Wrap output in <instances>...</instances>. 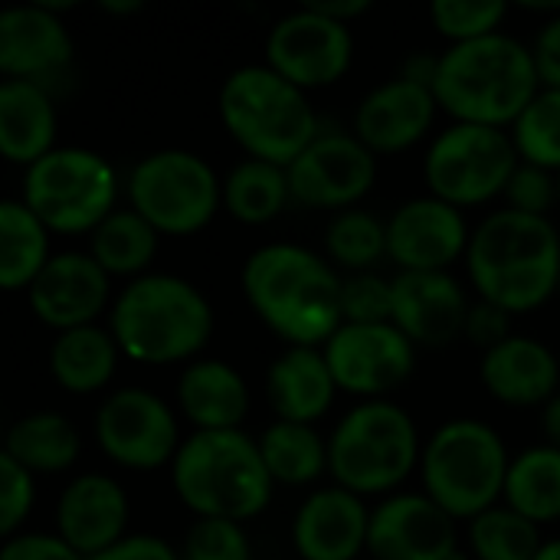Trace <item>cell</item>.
I'll return each instance as SVG.
<instances>
[{
	"label": "cell",
	"mask_w": 560,
	"mask_h": 560,
	"mask_svg": "<svg viewBox=\"0 0 560 560\" xmlns=\"http://www.w3.org/2000/svg\"><path fill=\"white\" fill-rule=\"evenodd\" d=\"M243 295L289 348H325L345 325L338 269L308 246L266 243L243 262Z\"/></svg>",
	"instance_id": "cell-1"
},
{
	"label": "cell",
	"mask_w": 560,
	"mask_h": 560,
	"mask_svg": "<svg viewBox=\"0 0 560 560\" xmlns=\"http://www.w3.org/2000/svg\"><path fill=\"white\" fill-rule=\"evenodd\" d=\"M466 269L482 302L509 315L535 312L558 295V226L548 217L495 210L472 230Z\"/></svg>",
	"instance_id": "cell-2"
},
{
	"label": "cell",
	"mask_w": 560,
	"mask_h": 560,
	"mask_svg": "<svg viewBox=\"0 0 560 560\" xmlns=\"http://www.w3.org/2000/svg\"><path fill=\"white\" fill-rule=\"evenodd\" d=\"M538 92L535 52L509 33H492L440 52L433 95L453 121L512 128Z\"/></svg>",
	"instance_id": "cell-3"
},
{
	"label": "cell",
	"mask_w": 560,
	"mask_h": 560,
	"mask_svg": "<svg viewBox=\"0 0 560 560\" xmlns=\"http://www.w3.org/2000/svg\"><path fill=\"white\" fill-rule=\"evenodd\" d=\"M108 331L138 364H180L213 335V305L187 279L148 272L128 282L108 308Z\"/></svg>",
	"instance_id": "cell-4"
},
{
	"label": "cell",
	"mask_w": 560,
	"mask_h": 560,
	"mask_svg": "<svg viewBox=\"0 0 560 560\" xmlns=\"http://www.w3.org/2000/svg\"><path fill=\"white\" fill-rule=\"evenodd\" d=\"M171 486L194 518L240 525L262 515L276 489L259 440L243 430L190 433L171 463Z\"/></svg>",
	"instance_id": "cell-5"
},
{
	"label": "cell",
	"mask_w": 560,
	"mask_h": 560,
	"mask_svg": "<svg viewBox=\"0 0 560 560\" xmlns=\"http://www.w3.org/2000/svg\"><path fill=\"white\" fill-rule=\"evenodd\" d=\"M220 121L256 161L289 167L322 131L308 92L266 62L233 69L220 85Z\"/></svg>",
	"instance_id": "cell-6"
},
{
	"label": "cell",
	"mask_w": 560,
	"mask_h": 560,
	"mask_svg": "<svg viewBox=\"0 0 560 560\" xmlns=\"http://www.w3.org/2000/svg\"><path fill=\"white\" fill-rule=\"evenodd\" d=\"M509 466L512 456L495 427L456 417L423 443V495H430L450 518L472 522L505 499Z\"/></svg>",
	"instance_id": "cell-7"
},
{
	"label": "cell",
	"mask_w": 560,
	"mask_h": 560,
	"mask_svg": "<svg viewBox=\"0 0 560 560\" xmlns=\"http://www.w3.org/2000/svg\"><path fill=\"white\" fill-rule=\"evenodd\" d=\"M420 456L417 423L394 400H361L341 417L328 440V472L335 486L361 499L394 495L420 466Z\"/></svg>",
	"instance_id": "cell-8"
},
{
	"label": "cell",
	"mask_w": 560,
	"mask_h": 560,
	"mask_svg": "<svg viewBox=\"0 0 560 560\" xmlns=\"http://www.w3.org/2000/svg\"><path fill=\"white\" fill-rule=\"evenodd\" d=\"M118 197L115 167L92 148H56L23 171L20 200L46 223L49 233H95Z\"/></svg>",
	"instance_id": "cell-9"
},
{
	"label": "cell",
	"mask_w": 560,
	"mask_h": 560,
	"mask_svg": "<svg viewBox=\"0 0 560 560\" xmlns=\"http://www.w3.org/2000/svg\"><path fill=\"white\" fill-rule=\"evenodd\" d=\"M128 207L161 236H194L210 226L223 207V180L200 154L161 148L131 167Z\"/></svg>",
	"instance_id": "cell-10"
},
{
	"label": "cell",
	"mask_w": 560,
	"mask_h": 560,
	"mask_svg": "<svg viewBox=\"0 0 560 560\" xmlns=\"http://www.w3.org/2000/svg\"><path fill=\"white\" fill-rule=\"evenodd\" d=\"M518 164L512 131L453 121L433 138L423 158V177L433 197L466 210L505 197Z\"/></svg>",
	"instance_id": "cell-11"
},
{
	"label": "cell",
	"mask_w": 560,
	"mask_h": 560,
	"mask_svg": "<svg viewBox=\"0 0 560 560\" xmlns=\"http://www.w3.org/2000/svg\"><path fill=\"white\" fill-rule=\"evenodd\" d=\"M95 443L121 469L151 472L174 463L180 450L177 413L144 387H121L95 413Z\"/></svg>",
	"instance_id": "cell-12"
},
{
	"label": "cell",
	"mask_w": 560,
	"mask_h": 560,
	"mask_svg": "<svg viewBox=\"0 0 560 560\" xmlns=\"http://www.w3.org/2000/svg\"><path fill=\"white\" fill-rule=\"evenodd\" d=\"M354 59L351 26L322 16L312 7H295L279 16L266 36V66L302 92L328 89L348 75Z\"/></svg>",
	"instance_id": "cell-13"
},
{
	"label": "cell",
	"mask_w": 560,
	"mask_h": 560,
	"mask_svg": "<svg viewBox=\"0 0 560 560\" xmlns=\"http://www.w3.org/2000/svg\"><path fill=\"white\" fill-rule=\"evenodd\" d=\"M377 180V154L354 131H322L292 164V200L308 210H354Z\"/></svg>",
	"instance_id": "cell-14"
},
{
	"label": "cell",
	"mask_w": 560,
	"mask_h": 560,
	"mask_svg": "<svg viewBox=\"0 0 560 560\" xmlns=\"http://www.w3.org/2000/svg\"><path fill=\"white\" fill-rule=\"evenodd\" d=\"M322 351L338 390L364 400H387L390 390L410 381L420 348L394 322H381L341 325Z\"/></svg>",
	"instance_id": "cell-15"
},
{
	"label": "cell",
	"mask_w": 560,
	"mask_h": 560,
	"mask_svg": "<svg viewBox=\"0 0 560 560\" xmlns=\"http://www.w3.org/2000/svg\"><path fill=\"white\" fill-rule=\"evenodd\" d=\"M466 213L433 194L413 197L387 220V259L400 272H450L469 253Z\"/></svg>",
	"instance_id": "cell-16"
},
{
	"label": "cell",
	"mask_w": 560,
	"mask_h": 560,
	"mask_svg": "<svg viewBox=\"0 0 560 560\" xmlns=\"http://www.w3.org/2000/svg\"><path fill=\"white\" fill-rule=\"evenodd\" d=\"M26 299L33 315L56 335L98 325L105 308H112V276L92 259V253H52L46 269L26 289Z\"/></svg>",
	"instance_id": "cell-17"
},
{
	"label": "cell",
	"mask_w": 560,
	"mask_h": 560,
	"mask_svg": "<svg viewBox=\"0 0 560 560\" xmlns=\"http://www.w3.org/2000/svg\"><path fill=\"white\" fill-rule=\"evenodd\" d=\"M456 518L423 492H394L371 509L368 551L374 560H453Z\"/></svg>",
	"instance_id": "cell-18"
},
{
	"label": "cell",
	"mask_w": 560,
	"mask_h": 560,
	"mask_svg": "<svg viewBox=\"0 0 560 560\" xmlns=\"http://www.w3.org/2000/svg\"><path fill=\"white\" fill-rule=\"evenodd\" d=\"M390 292V322L417 348H446L466 335L472 302L453 272H397Z\"/></svg>",
	"instance_id": "cell-19"
},
{
	"label": "cell",
	"mask_w": 560,
	"mask_h": 560,
	"mask_svg": "<svg viewBox=\"0 0 560 560\" xmlns=\"http://www.w3.org/2000/svg\"><path fill=\"white\" fill-rule=\"evenodd\" d=\"M128 495L121 482L105 472L75 476L56 502V535L85 560L128 538Z\"/></svg>",
	"instance_id": "cell-20"
},
{
	"label": "cell",
	"mask_w": 560,
	"mask_h": 560,
	"mask_svg": "<svg viewBox=\"0 0 560 560\" xmlns=\"http://www.w3.org/2000/svg\"><path fill=\"white\" fill-rule=\"evenodd\" d=\"M72 33L49 7L26 3L10 7L0 16V72L16 82H36L49 89V79L72 62Z\"/></svg>",
	"instance_id": "cell-21"
},
{
	"label": "cell",
	"mask_w": 560,
	"mask_h": 560,
	"mask_svg": "<svg viewBox=\"0 0 560 560\" xmlns=\"http://www.w3.org/2000/svg\"><path fill=\"white\" fill-rule=\"evenodd\" d=\"M440 112L433 89L394 75L374 85L354 112V135L374 154H400L427 138Z\"/></svg>",
	"instance_id": "cell-22"
},
{
	"label": "cell",
	"mask_w": 560,
	"mask_h": 560,
	"mask_svg": "<svg viewBox=\"0 0 560 560\" xmlns=\"http://www.w3.org/2000/svg\"><path fill=\"white\" fill-rule=\"evenodd\" d=\"M368 502L341 486H328L299 505L292 522V545L302 560H354L368 551Z\"/></svg>",
	"instance_id": "cell-23"
},
{
	"label": "cell",
	"mask_w": 560,
	"mask_h": 560,
	"mask_svg": "<svg viewBox=\"0 0 560 560\" xmlns=\"http://www.w3.org/2000/svg\"><path fill=\"white\" fill-rule=\"evenodd\" d=\"M479 381L505 407H545L560 394V361L545 341L512 335L482 354Z\"/></svg>",
	"instance_id": "cell-24"
},
{
	"label": "cell",
	"mask_w": 560,
	"mask_h": 560,
	"mask_svg": "<svg viewBox=\"0 0 560 560\" xmlns=\"http://www.w3.org/2000/svg\"><path fill=\"white\" fill-rule=\"evenodd\" d=\"M335 394L338 384L322 348H285L266 371V400L276 420L315 427L331 410Z\"/></svg>",
	"instance_id": "cell-25"
},
{
	"label": "cell",
	"mask_w": 560,
	"mask_h": 560,
	"mask_svg": "<svg viewBox=\"0 0 560 560\" xmlns=\"http://www.w3.org/2000/svg\"><path fill=\"white\" fill-rule=\"evenodd\" d=\"M177 410L194 433L243 430L249 413V387L226 361H190L177 377Z\"/></svg>",
	"instance_id": "cell-26"
},
{
	"label": "cell",
	"mask_w": 560,
	"mask_h": 560,
	"mask_svg": "<svg viewBox=\"0 0 560 560\" xmlns=\"http://www.w3.org/2000/svg\"><path fill=\"white\" fill-rule=\"evenodd\" d=\"M59 115L46 85L0 82V154L23 171L56 151Z\"/></svg>",
	"instance_id": "cell-27"
},
{
	"label": "cell",
	"mask_w": 560,
	"mask_h": 560,
	"mask_svg": "<svg viewBox=\"0 0 560 560\" xmlns=\"http://www.w3.org/2000/svg\"><path fill=\"white\" fill-rule=\"evenodd\" d=\"M121 348L102 325L59 331L49 348V374L66 394H98L118 371Z\"/></svg>",
	"instance_id": "cell-28"
},
{
	"label": "cell",
	"mask_w": 560,
	"mask_h": 560,
	"mask_svg": "<svg viewBox=\"0 0 560 560\" xmlns=\"http://www.w3.org/2000/svg\"><path fill=\"white\" fill-rule=\"evenodd\" d=\"M82 436L56 410H36L10 423L3 440V456L20 463L33 476H56L69 472L79 463Z\"/></svg>",
	"instance_id": "cell-29"
},
{
	"label": "cell",
	"mask_w": 560,
	"mask_h": 560,
	"mask_svg": "<svg viewBox=\"0 0 560 560\" xmlns=\"http://www.w3.org/2000/svg\"><path fill=\"white\" fill-rule=\"evenodd\" d=\"M49 259L52 253H49L46 223L23 200H3L0 203V285L7 292L30 289Z\"/></svg>",
	"instance_id": "cell-30"
},
{
	"label": "cell",
	"mask_w": 560,
	"mask_h": 560,
	"mask_svg": "<svg viewBox=\"0 0 560 560\" xmlns=\"http://www.w3.org/2000/svg\"><path fill=\"white\" fill-rule=\"evenodd\" d=\"M289 203V167L246 158L223 177V210L246 226L272 223Z\"/></svg>",
	"instance_id": "cell-31"
},
{
	"label": "cell",
	"mask_w": 560,
	"mask_h": 560,
	"mask_svg": "<svg viewBox=\"0 0 560 560\" xmlns=\"http://www.w3.org/2000/svg\"><path fill=\"white\" fill-rule=\"evenodd\" d=\"M259 450L276 486L299 489L328 472V440H322V433L308 423L272 420L259 436Z\"/></svg>",
	"instance_id": "cell-32"
},
{
	"label": "cell",
	"mask_w": 560,
	"mask_h": 560,
	"mask_svg": "<svg viewBox=\"0 0 560 560\" xmlns=\"http://www.w3.org/2000/svg\"><path fill=\"white\" fill-rule=\"evenodd\" d=\"M158 243H161V233L141 213L128 207V210H115L89 236V253L108 276H125L135 282L148 276L158 256Z\"/></svg>",
	"instance_id": "cell-33"
},
{
	"label": "cell",
	"mask_w": 560,
	"mask_h": 560,
	"mask_svg": "<svg viewBox=\"0 0 560 560\" xmlns=\"http://www.w3.org/2000/svg\"><path fill=\"white\" fill-rule=\"evenodd\" d=\"M505 505L535 525H551L560 518V450L532 446L512 459L505 479Z\"/></svg>",
	"instance_id": "cell-34"
},
{
	"label": "cell",
	"mask_w": 560,
	"mask_h": 560,
	"mask_svg": "<svg viewBox=\"0 0 560 560\" xmlns=\"http://www.w3.org/2000/svg\"><path fill=\"white\" fill-rule=\"evenodd\" d=\"M325 249L328 262L335 269H345L348 276L374 272V266L387 256V223L361 207L341 210L325 230Z\"/></svg>",
	"instance_id": "cell-35"
},
{
	"label": "cell",
	"mask_w": 560,
	"mask_h": 560,
	"mask_svg": "<svg viewBox=\"0 0 560 560\" xmlns=\"http://www.w3.org/2000/svg\"><path fill=\"white\" fill-rule=\"evenodd\" d=\"M541 525L509 505H495L469 522V551L476 560H535L545 548Z\"/></svg>",
	"instance_id": "cell-36"
},
{
	"label": "cell",
	"mask_w": 560,
	"mask_h": 560,
	"mask_svg": "<svg viewBox=\"0 0 560 560\" xmlns=\"http://www.w3.org/2000/svg\"><path fill=\"white\" fill-rule=\"evenodd\" d=\"M518 158L560 174V89H541L512 125Z\"/></svg>",
	"instance_id": "cell-37"
},
{
	"label": "cell",
	"mask_w": 560,
	"mask_h": 560,
	"mask_svg": "<svg viewBox=\"0 0 560 560\" xmlns=\"http://www.w3.org/2000/svg\"><path fill=\"white\" fill-rule=\"evenodd\" d=\"M509 7L502 0H436L430 7L433 30L450 39V46L472 43L492 33H502Z\"/></svg>",
	"instance_id": "cell-38"
},
{
	"label": "cell",
	"mask_w": 560,
	"mask_h": 560,
	"mask_svg": "<svg viewBox=\"0 0 560 560\" xmlns=\"http://www.w3.org/2000/svg\"><path fill=\"white\" fill-rule=\"evenodd\" d=\"M180 560H253V545L240 522L194 518L180 545Z\"/></svg>",
	"instance_id": "cell-39"
},
{
	"label": "cell",
	"mask_w": 560,
	"mask_h": 560,
	"mask_svg": "<svg viewBox=\"0 0 560 560\" xmlns=\"http://www.w3.org/2000/svg\"><path fill=\"white\" fill-rule=\"evenodd\" d=\"M394 292L390 279L377 272H358L348 276L341 285V318L345 325H381L390 322Z\"/></svg>",
	"instance_id": "cell-40"
},
{
	"label": "cell",
	"mask_w": 560,
	"mask_h": 560,
	"mask_svg": "<svg viewBox=\"0 0 560 560\" xmlns=\"http://www.w3.org/2000/svg\"><path fill=\"white\" fill-rule=\"evenodd\" d=\"M505 203L509 210H518L528 217H548L551 207H558V174L522 161L505 187Z\"/></svg>",
	"instance_id": "cell-41"
},
{
	"label": "cell",
	"mask_w": 560,
	"mask_h": 560,
	"mask_svg": "<svg viewBox=\"0 0 560 560\" xmlns=\"http://www.w3.org/2000/svg\"><path fill=\"white\" fill-rule=\"evenodd\" d=\"M36 476L0 453V535H20L23 522L36 505Z\"/></svg>",
	"instance_id": "cell-42"
},
{
	"label": "cell",
	"mask_w": 560,
	"mask_h": 560,
	"mask_svg": "<svg viewBox=\"0 0 560 560\" xmlns=\"http://www.w3.org/2000/svg\"><path fill=\"white\" fill-rule=\"evenodd\" d=\"M0 560H85L75 548H69L59 535L46 532H20L3 541Z\"/></svg>",
	"instance_id": "cell-43"
},
{
	"label": "cell",
	"mask_w": 560,
	"mask_h": 560,
	"mask_svg": "<svg viewBox=\"0 0 560 560\" xmlns=\"http://www.w3.org/2000/svg\"><path fill=\"white\" fill-rule=\"evenodd\" d=\"M512 335H515L512 331V315L502 312L499 305H489V302L479 299L472 305V312H469V322H466V335L463 338H469L486 354V351H492L495 345H502Z\"/></svg>",
	"instance_id": "cell-44"
},
{
	"label": "cell",
	"mask_w": 560,
	"mask_h": 560,
	"mask_svg": "<svg viewBox=\"0 0 560 560\" xmlns=\"http://www.w3.org/2000/svg\"><path fill=\"white\" fill-rule=\"evenodd\" d=\"M535 66L541 89H560V13H555L535 36Z\"/></svg>",
	"instance_id": "cell-45"
},
{
	"label": "cell",
	"mask_w": 560,
	"mask_h": 560,
	"mask_svg": "<svg viewBox=\"0 0 560 560\" xmlns=\"http://www.w3.org/2000/svg\"><path fill=\"white\" fill-rule=\"evenodd\" d=\"M89 560H180V551L154 535H128L118 545H112L108 551Z\"/></svg>",
	"instance_id": "cell-46"
},
{
	"label": "cell",
	"mask_w": 560,
	"mask_h": 560,
	"mask_svg": "<svg viewBox=\"0 0 560 560\" xmlns=\"http://www.w3.org/2000/svg\"><path fill=\"white\" fill-rule=\"evenodd\" d=\"M305 7L318 10L322 16L351 26L354 20H361L364 13H371V0H305Z\"/></svg>",
	"instance_id": "cell-47"
},
{
	"label": "cell",
	"mask_w": 560,
	"mask_h": 560,
	"mask_svg": "<svg viewBox=\"0 0 560 560\" xmlns=\"http://www.w3.org/2000/svg\"><path fill=\"white\" fill-rule=\"evenodd\" d=\"M400 75L417 82V85H427L433 89L436 85V75H440V52H410L400 66Z\"/></svg>",
	"instance_id": "cell-48"
},
{
	"label": "cell",
	"mask_w": 560,
	"mask_h": 560,
	"mask_svg": "<svg viewBox=\"0 0 560 560\" xmlns=\"http://www.w3.org/2000/svg\"><path fill=\"white\" fill-rule=\"evenodd\" d=\"M541 430L548 436V446H558L560 450V394L541 407Z\"/></svg>",
	"instance_id": "cell-49"
},
{
	"label": "cell",
	"mask_w": 560,
	"mask_h": 560,
	"mask_svg": "<svg viewBox=\"0 0 560 560\" xmlns=\"http://www.w3.org/2000/svg\"><path fill=\"white\" fill-rule=\"evenodd\" d=\"M98 10L102 13H112V16H135V13L144 10V3L141 0H102Z\"/></svg>",
	"instance_id": "cell-50"
},
{
	"label": "cell",
	"mask_w": 560,
	"mask_h": 560,
	"mask_svg": "<svg viewBox=\"0 0 560 560\" xmlns=\"http://www.w3.org/2000/svg\"><path fill=\"white\" fill-rule=\"evenodd\" d=\"M535 560H560V538H555V541H545V548L538 551V558Z\"/></svg>",
	"instance_id": "cell-51"
},
{
	"label": "cell",
	"mask_w": 560,
	"mask_h": 560,
	"mask_svg": "<svg viewBox=\"0 0 560 560\" xmlns=\"http://www.w3.org/2000/svg\"><path fill=\"white\" fill-rule=\"evenodd\" d=\"M558 207H560V174H558Z\"/></svg>",
	"instance_id": "cell-52"
},
{
	"label": "cell",
	"mask_w": 560,
	"mask_h": 560,
	"mask_svg": "<svg viewBox=\"0 0 560 560\" xmlns=\"http://www.w3.org/2000/svg\"><path fill=\"white\" fill-rule=\"evenodd\" d=\"M453 560H463V555H456V558H453Z\"/></svg>",
	"instance_id": "cell-53"
},
{
	"label": "cell",
	"mask_w": 560,
	"mask_h": 560,
	"mask_svg": "<svg viewBox=\"0 0 560 560\" xmlns=\"http://www.w3.org/2000/svg\"><path fill=\"white\" fill-rule=\"evenodd\" d=\"M558 299H560V279H558Z\"/></svg>",
	"instance_id": "cell-54"
}]
</instances>
